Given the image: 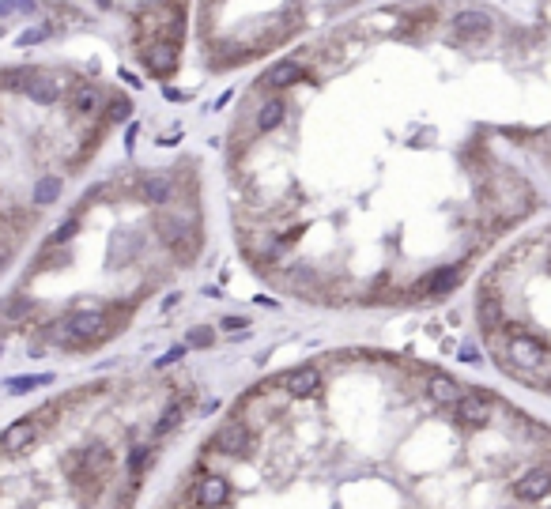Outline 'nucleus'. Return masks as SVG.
Segmentation results:
<instances>
[{"label": "nucleus", "instance_id": "obj_6", "mask_svg": "<svg viewBox=\"0 0 551 509\" xmlns=\"http://www.w3.org/2000/svg\"><path fill=\"white\" fill-rule=\"evenodd\" d=\"M132 113V102L125 99V94H114V99L106 102V110H102V117H106V125H117V121H125Z\"/></svg>", "mask_w": 551, "mask_h": 509}, {"label": "nucleus", "instance_id": "obj_1", "mask_svg": "<svg viewBox=\"0 0 551 509\" xmlns=\"http://www.w3.org/2000/svg\"><path fill=\"white\" fill-rule=\"evenodd\" d=\"M450 30L457 42H483L491 34V15L480 12V8H461V12H453Z\"/></svg>", "mask_w": 551, "mask_h": 509}, {"label": "nucleus", "instance_id": "obj_4", "mask_svg": "<svg viewBox=\"0 0 551 509\" xmlns=\"http://www.w3.org/2000/svg\"><path fill=\"white\" fill-rule=\"evenodd\" d=\"M283 113H287V102L279 99H265L261 102V110H257V117H253V132H268V128H276L279 121H283Z\"/></svg>", "mask_w": 551, "mask_h": 509}, {"label": "nucleus", "instance_id": "obj_3", "mask_svg": "<svg viewBox=\"0 0 551 509\" xmlns=\"http://www.w3.org/2000/svg\"><path fill=\"white\" fill-rule=\"evenodd\" d=\"M299 79H306V68H302V61H279V64H272V68L261 76V87H268V91H283V87H291V83H299Z\"/></svg>", "mask_w": 551, "mask_h": 509}, {"label": "nucleus", "instance_id": "obj_9", "mask_svg": "<svg viewBox=\"0 0 551 509\" xmlns=\"http://www.w3.org/2000/svg\"><path fill=\"white\" fill-rule=\"evenodd\" d=\"M208 4H219V0H208Z\"/></svg>", "mask_w": 551, "mask_h": 509}, {"label": "nucleus", "instance_id": "obj_7", "mask_svg": "<svg viewBox=\"0 0 551 509\" xmlns=\"http://www.w3.org/2000/svg\"><path fill=\"white\" fill-rule=\"evenodd\" d=\"M57 197H61V177H42L34 185V204H50Z\"/></svg>", "mask_w": 551, "mask_h": 509}, {"label": "nucleus", "instance_id": "obj_5", "mask_svg": "<svg viewBox=\"0 0 551 509\" xmlns=\"http://www.w3.org/2000/svg\"><path fill=\"white\" fill-rule=\"evenodd\" d=\"M102 106V91L94 83H79L76 91H72V110L79 113V117H94Z\"/></svg>", "mask_w": 551, "mask_h": 509}, {"label": "nucleus", "instance_id": "obj_8", "mask_svg": "<svg viewBox=\"0 0 551 509\" xmlns=\"http://www.w3.org/2000/svg\"><path fill=\"white\" fill-rule=\"evenodd\" d=\"M19 12H34V0H4V4H0V15H4V19H12V15H19Z\"/></svg>", "mask_w": 551, "mask_h": 509}, {"label": "nucleus", "instance_id": "obj_2", "mask_svg": "<svg viewBox=\"0 0 551 509\" xmlns=\"http://www.w3.org/2000/svg\"><path fill=\"white\" fill-rule=\"evenodd\" d=\"M143 68L151 72L155 79H170L178 72V42H151L140 50Z\"/></svg>", "mask_w": 551, "mask_h": 509}]
</instances>
